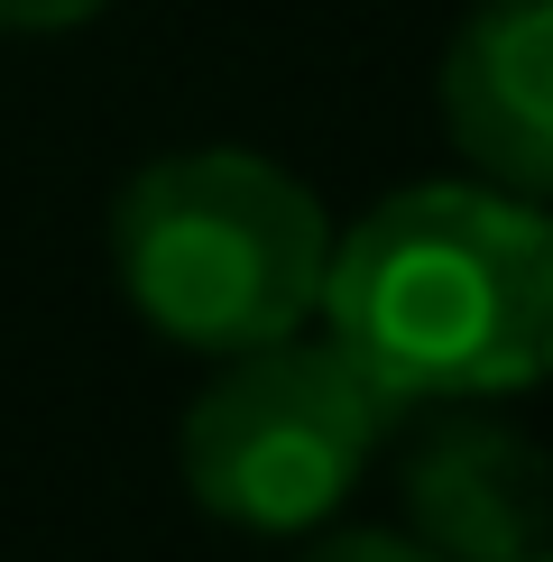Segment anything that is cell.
<instances>
[{
  "label": "cell",
  "instance_id": "1",
  "mask_svg": "<svg viewBox=\"0 0 553 562\" xmlns=\"http://www.w3.org/2000/svg\"><path fill=\"white\" fill-rule=\"evenodd\" d=\"M397 406H489L553 379V203L489 176H433L379 194L332 231L314 304Z\"/></svg>",
  "mask_w": 553,
  "mask_h": 562
},
{
  "label": "cell",
  "instance_id": "2",
  "mask_svg": "<svg viewBox=\"0 0 553 562\" xmlns=\"http://www.w3.org/2000/svg\"><path fill=\"white\" fill-rule=\"evenodd\" d=\"M332 222L314 184L259 148L148 157L111 203V277L157 341L230 360L314 323Z\"/></svg>",
  "mask_w": 553,
  "mask_h": 562
},
{
  "label": "cell",
  "instance_id": "3",
  "mask_svg": "<svg viewBox=\"0 0 553 562\" xmlns=\"http://www.w3.org/2000/svg\"><path fill=\"white\" fill-rule=\"evenodd\" d=\"M397 415L406 406L341 341L286 333L259 350H230L213 369V387L184 406L176 471L203 517L240 535H314L360 488Z\"/></svg>",
  "mask_w": 553,
  "mask_h": 562
},
{
  "label": "cell",
  "instance_id": "4",
  "mask_svg": "<svg viewBox=\"0 0 553 562\" xmlns=\"http://www.w3.org/2000/svg\"><path fill=\"white\" fill-rule=\"evenodd\" d=\"M433 102L471 176L553 203V0H471L443 37Z\"/></svg>",
  "mask_w": 553,
  "mask_h": 562
},
{
  "label": "cell",
  "instance_id": "5",
  "mask_svg": "<svg viewBox=\"0 0 553 562\" xmlns=\"http://www.w3.org/2000/svg\"><path fill=\"white\" fill-rule=\"evenodd\" d=\"M406 535L443 562H526L553 544V452L498 415H433L406 452Z\"/></svg>",
  "mask_w": 553,
  "mask_h": 562
},
{
  "label": "cell",
  "instance_id": "6",
  "mask_svg": "<svg viewBox=\"0 0 553 562\" xmlns=\"http://www.w3.org/2000/svg\"><path fill=\"white\" fill-rule=\"evenodd\" d=\"M286 562H443V553L415 544V535H387V526H341V535H314V544H295Z\"/></svg>",
  "mask_w": 553,
  "mask_h": 562
},
{
  "label": "cell",
  "instance_id": "7",
  "mask_svg": "<svg viewBox=\"0 0 553 562\" xmlns=\"http://www.w3.org/2000/svg\"><path fill=\"white\" fill-rule=\"evenodd\" d=\"M121 10V0H0V29L19 37H56V29H83V19Z\"/></svg>",
  "mask_w": 553,
  "mask_h": 562
},
{
  "label": "cell",
  "instance_id": "8",
  "mask_svg": "<svg viewBox=\"0 0 553 562\" xmlns=\"http://www.w3.org/2000/svg\"><path fill=\"white\" fill-rule=\"evenodd\" d=\"M526 562H553V544H544V553H526Z\"/></svg>",
  "mask_w": 553,
  "mask_h": 562
}]
</instances>
